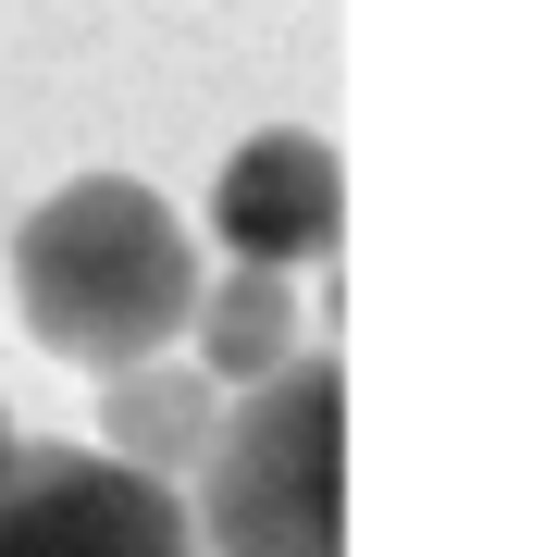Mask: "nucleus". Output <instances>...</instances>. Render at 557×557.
Returning <instances> with one entry per match:
<instances>
[{"label":"nucleus","mask_w":557,"mask_h":557,"mask_svg":"<svg viewBox=\"0 0 557 557\" xmlns=\"http://www.w3.org/2000/svg\"><path fill=\"white\" fill-rule=\"evenodd\" d=\"M199 236L149 199L137 174H75L50 186L38 211L13 223V310L25 335L75 372H137V359H174L186 322H199Z\"/></svg>","instance_id":"1"},{"label":"nucleus","mask_w":557,"mask_h":557,"mask_svg":"<svg viewBox=\"0 0 557 557\" xmlns=\"http://www.w3.org/2000/svg\"><path fill=\"white\" fill-rule=\"evenodd\" d=\"M0 557H199V520L100 446H25L0 483Z\"/></svg>","instance_id":"3"},{"label":"nucleus","mask_w":557,"mask_h":557,"mask_svg":"<svg viewBox=\"0 0 557 557\" xmlns=\"http://www.w3.org/2000/svg\"><path fill=\"white\" fill-rule=\"evenodd\" d=\"M211 236H223L236 273H285V285H298L310 260H335V236H347V161H335V137H310V124L236 137L223 174H211Z\"/></svg>","instance_id":"4"},{"label":"nucleus","mask_w":557,"mask_h":557,"mask_svg":"<svg viewBox=\"0 0 557 557\" xmlns=\"http://www.w3.org/2000/svg\"><path fill=\"white\" fill-rule=\"evenodd\" d=\"M25 471V434H13V409H0V483H13Z\"/></svg>","instance_id":"7"},{"label":"nucleus","mask_w":557,"mask_h":557,"mask_svg":"<svg viewBox=\"0 0 557 557\" xmlns=\"http://www.w3.org/2000/svg\"><path fill=\"white\" fill-rule=\"evenodd\" d=\"M211 446H223V384L199 359H137V372L100 384V458H124L137 483L186 496L211 471Z\"/></svg>","instance_id":"5"},{"label":"nucleus","mask_w":557,"mask_h":557,"mask_svg":"<svg viewBox=\"0 0 557 557\" xmlns=\"http://www.w3.org/2000/svg\"><path fill=\"white\" fill-rule=\"evenodd\" d=\"M186 359H199L211 384H273V372H298V285L285 273H236V260H223V273L199 285V322H186Z\"/></svg>","instance_id":"6"},{"label":"nucleus","mask_w":557,"mask_h":557,"mask_svg":"<svg viewBox=\"0 0 557 557\" xmlns=\"http://www.w3.org/2000/svg\"><path fill=\"white\" fill-rule=\"evenodd\" d=\"M199 557H347V384L335 359L248 384L211 471L186 483Z\"/></svg>","instance_id":"2"}]
</instances>
